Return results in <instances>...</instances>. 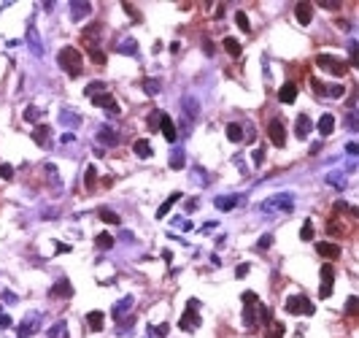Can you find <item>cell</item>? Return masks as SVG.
Returning <instances> with one entry per match:
<instances>
[{
	"mask_svg": "<svg viewBox=\"0 0 359 338\" xmlns=\"http://www.w3.org/2000/svg\"><path fill=\"white\" fill-rule=\"evenodd\" d=\"M57 63H60V68H62V70H68V76H70V79H79V76H81L84 57H81V52H79V49H73V46L60 49Z\"/></svg>",
	"mask_w": 359,
	"mask_h": 338,
	"instance_id": "6da1fadb",
	"label": "cell"
},
{
	"mask_svg": "<svg viewBox=\"0 0 359 338\" xmlns=\"http://www.w3.org/2000/svg\"><path fill=\"white\" fill-rule=\"evenodd\" d=\"M295 209V198H292V192H281V195H273V198H267L265 203H259V211H265V214H270V211H289Z\"/></svg>",
	"mask_w": 359,
	"mask_h": 338,
	"instance_id": "7a4b0ae2",
	"label": "cell"
},
{
	"mask_svg": "<svg viewBox=\"0 0 359 338\" xmlns=\"http://www.w3.org/2000/svg\"><path fill=\"white\" fill-rule=\"evenodd\" d=\"M197 309H200V300H195V297H192L189 303H186L184 317L179 319V327H181V330L192 333V330H197V327H200V314H197Z\"/></svg>",
	"mask_w": 359,
	"mask_h": 338,
	"instance_id": "3957f363",
	"label": "cell"
},
{
	"mask_svg": "<svg viewBox=\"0 0 359 338\" xmlns=\"http://www.w3.org/2000/svg\"><path fill=\"white\" fill-rule=\"evenodd\" d=\"M316 65H319L321 70H330L332 76H346V70H348V65L343 63V60L332 57V54H319V57H316Z\"/></svg>",
	"mask_w": 359,
	"mask_h": 338,
	"instance_id": "277c9868",
	"label": "cell"
},
{
	"mask_svg": "<svg viewBox=\"0 0 359 338\" xmlns=\"http://www.w3.org/2000/svg\"><path fill=\"white\" fill-rule=\"evenodd\" d=\"M286 311H289V314H305V317H311L313 311V303L311 300H308L305 295H292V297H286V306H284Z\"/></svg>",
	"mask_w": 359,
	"mask_h": 338,
	"instance_id": "5b68a950",
	"label": "cell"
},
{
	"mask_svg": "<svg viewBox=\"0 0 359 338\" xmlns=\"http://www.w3.org/2000/svg\"><path fill=\"white\" fill-rule=\"evenodd\" d=\"M267 135H270V144L278 146V149H284L286 146V127L281 119H273L270 125H267Z\"/></svg>",
	"mask_w": 359,
	"mask_h": 338,
	"instance_id": "8992f818",
	"label": "cell"
},
{
	"mask_svg": "<svg viewBox=\"0 0 359 338\" xmlns=\"http://www.w3.org/2000/svg\"><path fill=\"white\" fill-rule=\"evenodd\" d=\"M332 284H335V271H332V265H321V287H319V295L330 297Z\"/></svg>",
	"mask_w": 359,
	"mask_h": 338,
	"instance_id": "52a82bcc",
	"label": "cell"
},
{
	"mask_svg": "<svg viewBox=\"0 0 359 338\" xmlns=\"http://www.w3.org/2000/svg\"><path fill=\"white\" fill-rule=\"evenodd\" d=\"M38 327H41V317L33 314V317H27V319L19 325L17 336H19V338H30V336H35V333H38Z\"/></svg>",
	"mask_w": 359,
	"mask_h": 338,
	"instance_id": "ba28073f",
	"label": "cell"
},
{
	"mask_svg": "<svg viewBox=\"0 0 359 338\" xmlns=\"http://www.w3.org/2000/svg\"><path fill=\"white\" fill-rule=\"evenodd\" d=\"M27 46H30V52H33V57H41V54H43L41 35H38V30H35V24H33V22L27 24Z\"/></svg>",
	"mask_w": 359,
	"mask_h": 338,
	"instance_id": "9c48e42d",
	"label": "cell"
},
{
	"mask_svg": "<svg viewBox=\"0 0 359 338\" xmlns=\"http://www.w3.org/2000/svg\"><path fill=\"white\" fill-rule=\"evenodd\" d=\"M89 11H92V6H89L87 0H70V19H73V22L87 19Z\"/></svg>",
	"mask_w": 359,
	"mask_h": 338,
	"instance_id": "30bf717a",
	"label": "cell"
},
{
	"mask_svg": "<svg viewBox=\"0 0 359 338\" xmlns=\"http://www.w3.org/2000/svg\"><path fill=\"white\" fill-rule=\"evenodd\" d=\"M160 130H162L165 141H170V144H176V138H179V130H176L173 119H170L168 114H162V117H160Z\"/></svg>",
	"mask_w": 359,
	"mask_h": 338,
	"instance_id": "8fae6325",
	"label": "cell"
},
{
	"mask_svg": "<svg viewBox=\"0 0 359 338\" xmlns=\"http://www.w3.org/2000/svg\"><path fill=\"white\" fill-rule=\"evenodd\" d=\"M311 130H313V122H311V117L308 114H300L297 117V122H295V133H297V138H308L311 135Z\"/></svg>",
	"mask_w": 359,
	"mask_h": 338,
	"instance_id": "7c38bea8",
	"label": "cell"
},
{
	"mask_svg": "<svg viewBox=\"0 0 359 338\" xmlns=\"http://www.w3.org/2000/svg\"><path fill=\"white\" fill-rule=\"evenodd\" d=\"M295 17H297V22H300L302 27H305V24H311V19H313V6H311V3H305V0H302V3H297Z\"/></svg>",
	"mask_w": 359,
	"mask_h": 338,
	"instance_id": "4fadbf2b",
	"label": "cell"
},
{
	"mask_svg": "<svg viewBox=\"0 0 359 338\" xmlns=\"http://www.w3.org/2000/svg\"><path fill=\"white\" fill-rule=\"evenodd\" d=\"M240 200H243V198H238V195H221V198L214 200V206L219 211H232L235 206H240Z\"/></svg>",
	"mask_w": 359,
	"mask_h": 338,
	"instance_id": "5bb4252c",
	"label": "cell"
},
{
	"mask_svg": "<svg viewBox=\"0 0 359 338\" xmlns=\"http://www.w3.org/2000/svg\"><path fill=\"white\" fill-rule=\"evenodd\" d=\"M316 252L321 257H327V260H338V257H340V246H338V244H327V241L316 244Z\"/></svg>",
	"mask_w": 359,
	"mask_h": 338,
	"instance_id": "9a60e30c",
	"label": "cell"
},
{
	"mask_svg": "<svg viewBox=\"0 0 359 338\" xmlns=\"http://www.w3.org/2000/svg\"><path fill=\"white\" fill-rule=\"evenodd\" d=\"M278 100H281V103H295L297 100V84L286 82L284 87L278 89Z\"/></svg>",
	"mask_w": 359,
	"mask_h": 338,
	"instance_id": "2e32d148",
	"label": "cell"
},
{
	"mask_svg": "<svg viewBox=\"0 0 359 338\" xmlns=\"http://www.w3.org/2000/svg\"><path fill=\"white\" fill-rule=\"evenodd\" d=\"M181 103H184V117L186 119H192V117L197 119V114H200V103H197L192 95H184V100H181Z\"/></svg>",
	"mask_w": 359,
	"mask_h": 338,
	"instance_id": "e0dca14e",
	"label": "cell"
},
{
	"mask_svg": "<svg viewBox=\"0 0 359 338\" xmlns=\"http://www.w3.org/2000/svg\"><path fill=\"white\" fill-rule=\"evenodd\" d=\"M49 135H52V127H49V125H38V127L33 130V141L38 146H49Z\"/></svg>",
	"mask_w": 359,
	"mask_h": 338,
	"instance_id": "ac0fdd59",
	"label": "cell"
},
{
	"mask_svg": "<svg viewBox=\"0 0 359 338\" xmlns=\"http://www.w3.org/2000/svg\"><path fill=\"white\" fill-rule=\"evenodd\" d=\"M133 152L138 154L140 160H149L151 154H154V149H151V144H149V141H146V138H138V141H135V144H133Z\"/></svg>",
	"mask_w": 359,
	"mask_h": 338,
	"instance_id": "d6986e66",
	"label": "cell"
},
{
	"mask_svg": "<svg viewBox=\"0 0 359 338\" xmlns=\"http://www.w3.org/2000/svg\"><path fill=\"white\" fill-rule=\"evenodd\" d=\"M133 309V297H122V300H119V303L114 306V309H111V317H114V319H122L124 314H127V311Z\"/></svg>",
	"mask_w": 359,
	"mask_h": 338,
	"instance_id": "ffe728a7",
	"label": "cell"
},
{
	"mask_svg": "<svg viewBox=\"0 0 359 338\" xmlns=\"http://www.w3.org/2000/svg\"><path fill=\"white\" fill-rule=\"evenodd\" d=\"M87 325H89V330L100 333V330H103V325H105V314H103V311H89V314H87Z\"/></svg>",
	"mask_w": 359,
	"mask_h": 338,
	"instance_id": "44dd1931",
	"label": "cell"
},
{
	"mask_svg": "<svg viewBox=\"0 0 359 338\" xmlns=\"http://www.w3.org/2000/svg\"><path fill=\"white\" fill-rule=\"evenodd\" d=\"M332 130H335V117H332V114H321V119H319V133H321V138L332 135Z\"/></svg>",
	"mask_w": 359,
	"mask_h": 338,
	"instance_id": "7402d4cb",
	"label": "cell"
},
{
	"mask_svg": "<svg viewBox=\"0 0 359 338\" xmlns=\"http://www.w3.org/2000/svg\"><path fill=\"white\" fill-rule=\"evenodd\" d=\"M98 141H100V144H105V146H116V144H119V135H116L114 127H100Z\"/></svg>",
	"mask_w": 359,
	"mask_h": 338,
	"instance_id": "603a6c76",
	"label": "cell"
},
{
	"mask_svg": "<svg viewBox=\"0 0 359 338\" xmlns=\"http://www.w3.org/2000/svg\"><path fill=\"white\" fill-rule=\"evenodd\" d=\"M52 295L54 297H70V295H73V284H70L68 279H60L57 284L52 287Z\"/></svg>",
	"mask_w": 359,
	"mask_h": 338,
	"instance_id": "cb8c5ba5",
	"label": "cell"
},
{
	"mask_svg": "<svg viewBox=\"0 0 359 338\" xmlns=\"http://www.w3.org/2000/svg\"><path fill=\"white\" fill-rule=\"evenodd\" d=\"M179 200H181V192H173V195H170V198L165 200V203L160 206V209H157V219H162V216H168V211L173 209V206L179 203Z\"/></svg>",
	"mask_w": 359,
	"mask_h": 338,
	"instance_id": "d4e9b609",
	"label": "cell"
},
{
	"mask_svg": "<svg viewBox=\"0 0 359 338\" xmlns=\"http://www.w3.org/2000/svg\"><path fill=\"white\" fill-rule=\"evenodd\" d=\"M227 138H230L232 144H240V141L246 138V135H243V127H240L238 122H230V125H227Z\"/></svg>",
	"mask_w": 359,
	"mask_h": 338,
	"instance_id": "484cf974",
	"label": "cell"
},
{
	"mask_svg": "<svg viewBox=\"0 0 359 338\" xmlns=\"http://www.w3.org/2000/svg\"><path fill=\"white\" fill-rule=\"evenodd\" d=\"M116 52L119 54H138V41H135V38H124V41H119Z\"/></svg>",
	"mask_w": 359,
	"mask_h": 338,
	"instance_id": "4316f807",
	"label": "cell"
},
{
	"mask_svg": "<svg viewBox=\"0 0 359 338\" xmlns=\"http://www.w3.org/2000/svg\"><path fill=\"white\" fill-rule=\"evenodd\" d=\"M224 49H227V54H230V57H240V52H243V46H240V43H238V38H224Z\"/></svg>",
	"mask_w": 359,
	"mask_h": 338,
	"instance_id": "83f0119b",
	"label": "cell"
},
{
	"mask_svg": "<svg viewBox=\"0 0 359 338\" xmlns=\"http://www.w3.org/2000/svg\"><path fill=\"white\" fill-rule=\"evenodd\" d=\"M284 330H286V327L281 325V322H270V325H267L265 338H284Z\"/></svg>",
	"mask_w": 359,
	"mask_h": 338,
	"instance_id": "f1b7e54d",
	"label": "cell"
},
{
	"mask_svg": "<svg viewBox=\"0 0 359 338\" xmlns=\"http://www.w3.org/2000/svg\"><path fill=\"white\" fill-rule=\"evenodd\" d=\"M184 163H186V160H184V152H181V149H173V152H170V168H173V170H181V168H184Z\"/></svg>",
	"mask_w": 359,
	"mask_h": 338,
	"instance_id": "f546056e",
	"label": "cell"
},
{
	"mask_svg": "<svg viewBox=\"0 0 359 338\" xmlns=\"http://www.w3.org/2000/svg\"><path fill=\"white\" fill-rule=\"evenodd\" d=\"M60 122H62V125H68V127H79L81 117H76L73 111H62V114H60Z\"/></svg>",
	"mask_w": 359,
	"mask_h": 338,
	"instance_id": "4dcf8cb0",
	"label": "cell"
},
{
	"mask_svg": "<svg viewBox=\"0 0 359 338\" xmlns=\"http://www.w3.org/2000/svg\"><path fill=\"white\" fill-rule=\"evenodd\" d=\"M100 92H108V87H105L103 82H92V84H87V89H84V95H89V98H95V95H100Z\"/></svg>",
	"mask_w": 359,
	"mask_h": 338,
	"instance_id": "1f68e13d",
	"label": "cell"
},
{
	"mask_svg": "<svg viewBox=\"0 0 359 338\" xmlns=\"http://www.w3.org/2000/svg\"><path fill=\"white\" fill-rule=\"evenodd\" d=\"M41 114H43V111L38 108V106H27V108H24V122H38Z\"/></svg>",
	"mask_w": 359,
	"mask_h": 338,
	"instance_id": "d6a6232c",
	"label": "cell"
},
{
	"mask_svg": "<svg viewBox=\"0 0 359 338\" xmlns=\"http://www.w3.org/2000/svg\"><path fill=\"white\" fill-rule=\"evenodd\" d=\"M49 338H68V325H65V322H57V325L49 330Z\"/></svg>",
	"mask_w": 359,
	"mask_h": 338,
	"instance_id": "836d02e7",
	"label": "cell"
},
{
	"mask_svg": "<svg viewBox=\"0 0 359 338\" xmlns=\"http://www.w3.org/2000/svg\"><path fill=\"white\" fill-rule=\"evenodd\" d=\"M321 92H324V95H330V98H343L346 87H340V84H330V87H321Z\"/></svg>",
	"mask_w": 359,
	"mask_h": 338,
	"instance_id": "e575fe53",
	"label": "cell"
},
{
	"mask_svg": "<svg viewBox=\"0 0 359 338\" xmlns=\"http://www.w3.org/2000/svg\"><path fill=\"white\" fill-rule=\"evenodd\" d=\"M100 219L103 222H108V225H119V214H114V211H108V209H100Z\"/></svg>",
	"mask_w": 359,
	"mask_h": 338,
	"instance_id": "d590c367",
	"label": "cell"
},
{
	"mask_svg": "<svg viewBox=\"0 0 359 338\" xmlns=\"http://www.w3.org/2000/svg\"><path fill=\"white\" fill-rule=\"evenodd\" d=\"M95 244H98L100 249H111V246H114V235H108V233H100L98 238H95Z\"/></svg>",
	"mask_w": 359,
	"mask_h": 338,
	"instance_id": "8d00e7d4",
	"label": "cell"
},
{
	"mask_svg": "<svg viewBox=\"0 0 359 338\" xmlns=\"http://www.w3.org/2000/svg\"><path fill=\"white\" fill-rule=\"evenodd\" d=\"M300 238H302V241H313V222H311V219H305V222H302Z\"/></svg>",
	"mask_w": 359,
	"mask_h": 338,
	"instance_id": "74e56055",
	"label": "cell"
},
{
	"mask_svg": "<svg viewBox=\"0 0 359 338\" xmlns=\"http://www.w3.org/2000/svg\"><path fill=\"white\" fill-rule=\"evenodd\" d=\"M235 22H238V27L243 30V33H251V24H249V17H246L243 11H238V14H235Z\"/></svg>",
	"mask_w": 359,
	"mask_h": 338,
	"instance_id": "f35d334b",
	"label": "cell"
},
{
	"mask_svg": "<svg viewBox=\"0 0 359 338\" xmlns=\"http://www.w3.org/2000/svg\"><path fill=\"white\" fill-rule=\"evenodd\" d=\"M143 89H146V95H157V92H160V82H157V79H146Z\"/></svg>",
	"mask_w": 359,
	"mask_h": 338,
	"instance_id": "ab89813d",
	"label": "cell"
},
{
	"mask_svg": "<svg viewBox=\"0 0 359 338\" xmlns=\"http://www.w3.org/2000/svg\"><path fill=\"white\" fill-rule=\"evenodd\" d=\"M251 163H254V165H262V163H265V149H262V146H257L254 152H251Z\"/></svg>",
	"mask_w": 359,
	"mask_h": 338,
	"instance_id": "60d3db41",
	"label": "cell"
},
{
	"mask_svg": "<svg viewBox=\"0 0 359 338\" xmlns=\"http://www.w3.org/2000/svg\"><path fill=\"white\" fill-rule=\"evenodd\" d=\"M0 179H6V181H11V179H14V168H11L8 163L0 165Z\"/></svg>",
	"mask_w": 359,
	"mask_h": 338,
	"instance_id": "b9f144b4",
	"label": "cell"
},
{
	"mask_svg": "<svg viewBox=\"0 0 359 338\" xmlns=\"http://www.w3.org/2000/svg\"><path fill=\"white\" fill-rule=\"evenodd\" d=\"M270 246H273V235L270 233H265L259 241H257V249H270Z\"/></svg>",
	"mask_w": 359,
	"mask_h": 338,
	"instance_id": "7bdbcfd3",
	"label": "cell"
},
{
	"mask_svg": "<svg viewBox=\"0 0 359 338\" xmlns=\"http://www.w3.org/2000/svg\"><path fill=\"white\" fill-rule=\"evenodd\" d=\"M89 57H92V60H95V63H98V65H103V63H105V54L100 52L98 46H92V49H89Z\"/></svg>",
	"mask_w": 359,
	"mask_h": 338,
	"instance_id": "ee69618b",
	"label": "cell"
},
{
	"mask_svg": "<svg viewBox=\"0 0 359 338\" xmlns=\"http://www.w3.org/2000/svg\"><path fill=\"white\" fill-rule=\"evenodd\" d=\"M84 184H87L89 190L95 187V168H92V165H89V168H87V173H84Z\"/></svg>",
	"mask_w": 359,
	"mask_h": 338,
	"instance_id": "f6af8a7d",
	"label": "cell"
},
{
	"mask_svg": "<svg viewBox=\"0 0 359 338\" xmlns=\"http://www.w3.org/2000/svg\"><path fill=\"white\" fill-rule=\"evenodd\" d=\"M259 309H262V322H265V325H270V322H273V311L267 309V306H259Z\"/></svg>",
	"mask_w": 359,
	"mask_h": 338,
	"instance_id": "bcb514c9",
	"label": "cell"
},
{
	"mask_svg": "<svg viewBox=\"0 0 359 338\" xmlns=\"http://www.w3.org/2000/svg\"><path fill=\"white\" fill-rule=\"evenodd\" d=\"M168 330H170V325H157L154 327V336L157 338H165V336H168Z\"/></svg>",
	"mask_w": 359,
	"mask_h": 338,
	"instance_id": "7dc6e473",
	"label": "cell"
},
{
	"mask_svg": "<svg viewBox=\"0 0 359 338\" xmlns=\"http://www.w3.org/2000/svg\"><path fill=\"white\" fill-rule=\"evenodd\" d=\"M346 311H348V314H357V297H348V300H346Z\"/></svg>",
	"mask_w": 359,
	"mask_h": 338,
	"instance_id": "c3c4849f",
	"label": "cell"
},
{
	"mask_svg": "<svg viewBox=\"0 0 359 338\" xmlns=\"http://www.w3.org/2000/svg\"><path fill=\"white\" fill-rule=\"evenodd\" d=\"M243 303H259L257 292H243Z\"/></svg>",
	"mask_w": 359,
	"mask_h": 338,
	"instance_id": "681fc988",
	"label": "cell"
},
{
	"mask_svg": "<svg viewBox=\"0 0 359 338\" xmlns=\"http://www.w3.org/2000/svg\"><path fill=\"white\" fill-rule=\"evenodd\" d=\"M246 274H249V265H246V262H243V265H238V268H235V276H238V279H243Z\"/></svg>",
	"mask_w": 359,
	"mask_h": 338,
	"instance_id": "f907efd6",
	"label": "cell"
},
{
	"mask_svg": "<svg viewBox=\"0 0 359 338\" xmlns=\"http://www.w3.org/2000/svg\"><path fill=\"white\" fill-rule=\"evenodd\" d=\"M348 127L357 130V111H351V114H348Z\"/></svg>",
	"mask_w": 359,
	"mask_h": 338,
	"instance_id": "816d5d0a",
	"label": "cell"
},
{
	"mask_svg": "<svg viewBox=\"0 0 359 338\" xmlns=\"http://www.w3.org/2000/svg\"><path fill=\"white\" fill-rule=\"evenodd\" d=\"M0 327H11V317L8 314H0Z\"/></svg>",
	"mask_w": 359,
	"mask_h": 338,
	"instance_id": "f5cc1de1",
	"label": "cell"
},
{
	"mask_svg": "<svg viewBox=\"0 0 359 338\" xmlns=\"http://www.w3.org/2000/svg\"><path fill=\"white\" fill-rule=\"evenodd\" d=\"M321 6H327V8H338L340 3H338V0H321Z\"/></svg>",
	"mask_w": 359,
	"mask_h": 338,
	"instance_id": "db71d44e",
	"label": "cell"
},
{
	"mask_svg": "<svg viewBox=\"0 0 359 338\" xmlns=\"http://www.w3.org/2000/svg\"><path fill=\"white\" fill-rule=\"evenodd\" d=\"M346 152H348V154H351V157H354V154H357V141H351V144H348V146H346Z\"/></svg>",
	"mask_w": 359,
	"mask_h": 338,
	"instance_id": "11a10c76",
	"label": "cell"
},
{
	"mask_svg": "<svg viewBox=\"0 0 359 338\" xmlns=\"http://www.w3.org/2000/svg\"><path fill=\"white\" fill-rule=\"evenodd\" d=\"M348 52H351V63L357 65V43H351V46H348Z\"/></svg>",
	"mask_w": 359,
	"mask_h": 338,
	"instance_id": "9f6ffc18",
	"label": "cell"
},
{
	"mask_svg": "<svg viewBox=\"0 0 359 338\" xmlns=\"http://www.w3.org/2000/svg\"><path fill=\"white\" fill-rule=\"evenodd\" d=\"M197 209V198L195 200H186V211H195Z\"/></svg>",
	"mask_w": 359,
	"mask_h": 338,
	"instance_id": "6f0895ef",
	"label": "cell"
},
{
	"mask_svg": "<svg viewBox=\"0 0 359 338\" xmlns=\"http://www.w3.org/2000/svg\"><path fill=\"white\" fill-rule=\"evenodd\" d=\"M62 252H70L68 244H57V254H62Z\"/></svg>",
	"mask_w": 359,
	"mask_h": 338,
	"instance_id": "680465c9",
	"label": "cell"
},
{
	"mask_svg": "<svg viewBox=\"0 0 359 338\" xmlns=\"http://www.w3.org/2000/svg\"><path fill=\"white\" fill-rule=\"evenodd\" d=\"M73 141V133H62V144H70Z\"/></svg>",
	"mask_w": 359,
	"mask_h": 338,
	"instance_id": "91938a15",
	"label": "cell"
}]
</instances>
